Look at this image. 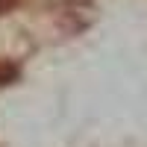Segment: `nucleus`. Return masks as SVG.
Masks as SVG:
<instances>
[{"label": "nucleus", "mask_w": 147, "mask_h": 147, "mask_svg": "<svg viewBox=\"0 0 147 147\" xmlns=\"http://www.w3.org/2000/svg\"><path fill=\"white\" fill-rule=\"evenodd\" d=\"M15 65H12V62H0V85H6V82H12V80H15Z\"/></svg>", "instance_id": "nucleus-1"}]
</instances>
